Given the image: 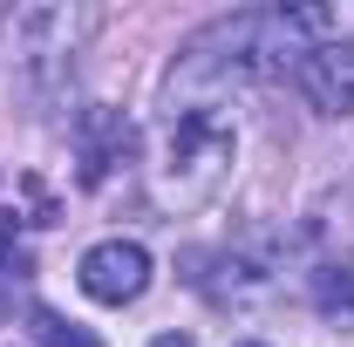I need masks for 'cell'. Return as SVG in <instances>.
<instances>
[{"instance_id": "cell-3", "label": "cell", "mask_w": 354, "mask_h": 347, "mask_svg": "<svg viewBox=\"0 0 354 347\" xmlns=\"http://www.w3.org/2000/svg\"><path fill=\"white\" fill-rule=\"evenodd\" d=\"M293 82H300V95H307L320 116H348L354 109V41L348 35H334V41H320L293 68Z\"/></svg>"}, {"instance_id": "cell-1", "label": "cell", "mask_w": 354, "mask_h": 347, "mask_svg": "<svg viewBox=\"0 0 354 347\" xmlns=\"http://www.w3.org/2000/svg\"><path fill=\"white\" fill-rule=\"evenodd\" d=\"M225 164H232V123H225L212 102H184L171 109V130H164V164H157V198L171 212H191L205 198H218Z\"/></svg>"}, {"instance_id": "cell-4", "label": "cell", "mask_w": 354, "mask_h": 347, "mask_svg": "<svg viewBox=\"0 0 354 347\" xmlns=\"http://www.w3.org/2000/svg\"><path fill=\"white\" fill-rule=\"evenodd\" d=\"M130 143H136V136H130V123H123V116L88 109V116H82V177L95 184L109 164H123V157H130Z\"/></svg>"}, {"instance_id": "cell-6", "label": "cell", "mask_w": 354, "mask_h": 347, "mask_svg": "<svg viewBox=\"0 0 354 347\" xmlns=\"http://www.w3.org/2000/svg\"><path fill=\"white\" fill-rule=\"evenodd\" d=\"M150 347H191V341H184V334H157Z\"/></svg>"}, {"instance_id": "cell-5", "label": "cell", "mask_w": 354, "mask_h": 347, "mask_svg": "<svg viewBox=\"0 0 354 347\" xmlns=\"http://www.w3.org/2000/svg\"><path fill=\"white\" fill-rule=\"evenodd\" d=\"M28 334H35V347H102L88 327H75V320L55 313V306H35V313H28Z\"/></svg>"}, {"instance_id": "cell-2", "label": "cell", "mask_w": 354, "mask_h": 347, "mask_svg": "<svg viewBox=\"0 0 354 347\" xmlns=\"http://www.w3.org/2000/svg\"><path fill=\"white\" fill-rule=\"evenodd\" d=\"M75 279H82V293L95 306H130L136 293L150 286V252H143L136 238H102V245L82 252Z\"/></svg>"}]
</instances>
